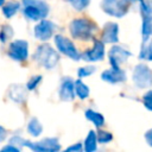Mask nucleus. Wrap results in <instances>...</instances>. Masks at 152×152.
<instances>
[{
    "label": "nucleus",
    "instance_id": "nucleus-1",
    "mask_svg": "<svg viewBox=\"0 0 152 152\" xmlns=\"http://www.w3.org/2000/svg\"><path fill=\"white\" fill-rule=\"evenodd\" d=\"M70 33L76 39H91L97 31V26L94 21L87 18H77L74 19L69 25Z\"/></svg>",
    "mask_w": 152,
    "mask_h": 152
},
{
    "label": "nucleus",
    "instance_id": "nucleus-2",
    "mask_svg": "<svg viewBox=\"0 0 152 152\" xmlns=\"http://www.w3.org/2000/svg\"><path fill=\"white\" fill-rule=\"evenodd\" d=\"M33 59L46 69H53L59 61V55L52 46L42 44L34 51Z\"/></svg>",
    "mask_w": 152,
    "mask_h": 152
},
{
    "label": "nucleus",
    "instance_id": "nucleus-3",
    "mask_svg": "<svg viewBox=\"0 0 152 152\" xmlns=\"http://www.w3.org/2000/svg\"><path fill=\"white\" fill-rule=\"evenodd\" d=\"M24 10L23 13L26 19L37 21L48 17L49 6L43 0H23Z\"/></svg>",
    "mask_w": 152,
    "mask_h": 152
},
{
    "label": "nucleus",
    "instance_id": "nucleus-4",
    "mask_svg": "<svg viewBox=\"0 0 152 152\" xmlns=\"http://www.w3.org/2000/svg\"><path fill=\"white\" fill-rule=\"evenodd\" d=\"M101 8L104 13L116 18H121L128 12V5L125 0H102Z\"/></svg>",
    "mask_w": 152,
    "mask_h": 152
},
{
    "label": "nucleus",
    "instance_id": "nucleus-5",
    "mask_svg": "<svg viewBox=\"0 0 152 152\" xmlns=\"http://www.w3.org/2000/svg\"><path fill=\"white\" fill-rule=\"evenodd\" d=\"M25 147H28L36 152H57L61 150V144L57 138H45L39 141H27Z\"/></svg>",
    "mask_w": 152,
    "mask_h": 152
},
{
    "label": "nucleus",
    "instance_id": "nucleus-6",
    "mask_svg": "<svg viewBox=\"0 0 152 152\" xmlns=\"http://www.w3.org/2000/svg\"><path fill=\"white\" fill-rule=\"evenodd\" d=\"M133 82L139 88L152 86V70L145 64H138L133 70Z\"/></svg>",
    "mask_w": 152,
    "mask_h": 152
},
{
    "label": "nucleus",
    "instance_id": "nucleus-7",
    "mask_svg": "<svg viewBox=\"0 0 152 152\" xmlns=\"http://www.w3.org/2000/svg\"><path fill=\"white\" fill-rule=\"evenodd\" d=\"M55 44L57 46V50L59 52H62L63 55L70 57L71 59H75V61H78L81 58V55L78 53L76 46L74 45V43L68 39L66 37L64 36H61V34H57L55 36Z\"/></svg>",
    "mask_w": 152,
    "mask_h": 152
},
{
    "label": "nucleus",
    "instance_id": "nucleus-8",
    "mask_svg": "<svg viewBox=\"0 0 152 152\" xmlns=\"http://www.w3.org/2000/svg\"><path fill=\"white\" fill-rule=\"evenodd\" d=\"M7 53L12 59H14L17 62L26 61L28 57V43L23 39L13 40L10 44Z\"/></svg>",
    "mask_w": 152,
    "mask_h": 152
},
{
    "label": "nucleus",
    "instance_id": "nucleus-9",
    "mask_svg": "<svg viewBox=\"0 0 152 152\" xmlns=\"http://www.w3.org/2000/svg\"><path fill=\"white\" fill-rule=\"evenodd\" d=\"M132 53L124 49L122 46H119V45H114L109 52H108V57H109V63L112 65V68H120V65L126 62L128 59V57L131 56Z\"/></svg>",
    "mask_w": 152,
    "mask_h": 152
},
{
    "label": "nucleus",
    "instance_id": "nucleus-10",
    "mask_svg": "<svg viewBox=\"0 0 152 152\" xmlns=\"http://www.w3.org/2000/svg\"><path fill=\"white\" fill-rule=\"evenodd\" d=\"M55 28H56V25L52 21H50V20L44 18L36 25V27H34V37L37 39H39V40H43V42L48 40V39H50L52 37Z\"/></svg>",
    "mask_w": 152,
    "mask_h": 152
},
{
    "label": "nucleus",
    "instance_id": "nucleus-11",
    "mask_svg": "<svg viewBox=\"0 0 152 152\" xmlns=\"http://www.w3.org/2000/svg\"><path fill=\"white\" fill-rule=\"evenodd\" d=\"M103 56H104V45H103V42L102 40H94L93 48L81 55V57L84 61H88V62H99V61H102L103 59Z\"/></svg>",
    "mask_w": 152,
    "mask_h": 152
},
{
    "label": "nucleus",
    "instance_id": "nucleus-12",
    "mask_svg": "<svg viewBox=\"0 0 152 152\" xmlns=\"http://www.w3.org/2000/svg\"><path fill=\"white\" fill-rule=\"evenodd\" d=\"M101 78L110 84L121 83L126 81V72L120 68H112V69L104 70L101 74Z\"/></svg>",
    "mask_w": 152,
    "mask_h": 152
},
{
    "label": "nucleus",
    "instance_id": "nucleus-13",
    "mask_svg": "<svg viewBox=\"0 0 152 152\" xmlns=\"http://www.w3.org/2000/svg\"><path fill=\"white\" fill-rule=\"evenodd\" d=\"M119 40V26L116 23L109 21L103 26L102 42L103 43H116Z\"/></svg>",
    "mask_w": 152,
    "mask_h": 152
},
{
    "label": "nucleus",
    "instance_id": "nucleus-14",
    "mask_svg": "<svg viewBox=\"0 0 152 152\" xmlns=\"http://www.w3.org/2000/svg\"><path fill=\"white\" fill-rule=\"evenodd\" d=\"M59 97L63 101H71L75 97L74 81L70 77H65L62 80L61 88H59Z\"/></svg>",
    "mask_w": 152,
    "mask_h": 152
},
{
    "label": "nucleus",
    "instance_id": "nucleus-15",
    "mask_svg": "<svg viewBox=\"0 0 152 152\" xmlns=\"http://www.w3.org/2000/svg\"><path fill=\"white\" fill-rule=\"evenodd\" d=\"M8 96H10L13 101H15V102H18V103H23V102H25L26 99H27V93H26V89L23 88L21 86L14 84V86H12V87L8 89Z\"/></svg>",
    "mask_w": 152,
    "mask_h": 152
},
{
    "label": "nucleus",
    "instance_id": "nucleus-16",
    "mask_svg": "<svg viewBox=\"0 0 152 152\" xmlns=\"http://www.w3.org/2000/svg\"><path fill=\"white\" fill-rule=\"evenodd\" d=\"M142 42H146L150 39V36L152 34V14H147V13H142Z\"/></svg>",
    "mask_w": 152,
    "mask_h": 152
},
{
    "label": "nucleus",
    "instance_id": "nucleus-17",
    "mask_svg": "<svg viewBox=\"0 0 152 152\" xmlns=\"http://www.w3.org/2000/svg\"><path fill=\"white\" fill-rule=\"evenodd\" d=\"M84 115H86V118L89 120V121H91L96 127H102L103 125H104V118H103V115L101 114V113H99V112H95V110H93V109H87L86 112H84Z\"/></svg>",
    "mask_w": 152,
    "mask_h": 152
},
{
    "label": "nucleus",
    "instance_id": "nucleus-18",
    "mask_svg": "<svg viewBox=\"0 0 152 152\" xmlns=\"http://www.w3.org/2000/svg\"><path fill=\"white\" fill-rule=\"evenodd\" d=\"M74 88H75V95L78 99L84 100L89 96V88L82 80H76L74 82Z\"/></svg>",
    "mask_w": 152,
    "mask_h": 152
},
{
    "label": "nucleus",
    "instance_id": "nucleus-19",
    "mask_svg": "<svg viewBox=\"0 0 152 152\" xmlns=\"http://www.w3.org/2000/svg\"><path fill=\"white\" fill-rule=\"evenodd\" d=\"M83 148L87 152H93L97 148V137L94 131H90L88 133V135L84 140V144H83Z\"/></svg>",
    "mask_w": 152,
    "mask_h": 152
},
{
    "label": "nucleus",
    "instance_id": "nucleus-20",
    "mask_svg": "<svg viewBox=\"0 0 152 152\" xmlns=\"http://www.w3.org/2000/svg\"><path fill=\"white\" fill-rule=\"evenodd\" d=\"M27 132L32 135V137H38L42 134L43 132V126L40 124V121L37 118H32L30 119L28 124H27Z\"/></svg>",
    "mask_w": 152,
    "mask_h": 152
},
{
    "label": "nucleus",
    "instance_id": "nucleus-21",
    "mask_svg": "<svg viewBox=\"0 0 152 152\" xmlns=\"http://www.w3.org/2000/svg\"><path fill=\"white\" fill-rule=\"evenodd\" d=\"M20 8V2L18 1H10L2 5V13L6 18H11L13 17Z\"/></svg>",
    "mask_w": 152,
    "mask_h": 152
},
{
    "label": "nucleus",
    "instance_id": "nucleus-22",
    "mask_svg": "<svg viewBox=\"0 0 152 152\" xmlns=\"http://www.w3.org/2000/svg\"><path fill=\"white\" fill-rule=\"evenodd\" d=\"M139 58L152 61V40L142 42V46L139 53Z\"/></svg>",
    "mask_w": 152,
    "mask_h": 152
},
{
    "label": "nucleus",
    "instance_id": "nucleus-23",
    "mask_svg": "<svg viewBox=\"0 0 152 152\" xmlns=\"http://www.w3.org/2000/svg\"><path fill=\"white\" fill-rule=\"evenodd\" d=\"M13 36V30L10 25H4L0 30V42L1 43H6L10 38H12Z\"/></svg>",
    "mask_w": 152,
    "mask_h": 152
},
{
    "label": "nucleus",
    "instance_id": "nucleus-24",
    "mask_svg": "<svg viewBox=\"0 0 152 152\" xmlns=\"http://www.w3.org/2000/svg\"><path fill=\"white\" fill-rule=\"evenodd\" d=\"M96 137H97V142H100V144H107V142L112 141V139H113L112 133H109L107 131H99L96 133Z\"/></svg>",
    "mask_w": 152,
    "mask_h": 152
},
{
    "label": "nucleus",
    "instance_id": "nucleus-25",
    "mask_svg": "<svg viewBox=\"0 0 152 152\" xmlns=\"http://www.w3.org/2000/svg\"><path fill=\"white\" fill-rule=\"evenodd\" d=\"M40 81H42V76H40V75H34V76H32V77L27 81V83H26V89H27V90H34V89L38 87V84L40 83Z\"/></svg>",
    "mask_w": 152,
    "mask_h": 152
},
{
    "label": "nucleus",
    "instance_id": "nucleus-26",
    "mask_svg": "<svg viewBox=\"0 0 152 152\" xmlns=\"http://www.w3.org/2000/svg\"><path fill=\"white\" fill-rule=\"evenodd\" d=\"M94 71H95V66H93V65H86V66L80 68L78 71H77V74H78V77L80 78H83V77L90 76Z\"/></svg>",
    "mask_w": 152,
    "mask_h": 152
},
{
    "label": "nucleus",
    "instance_id": "nucleus-27",
    "mask_svg": "<svg viewBox=\"0 0 152 152\" xmlns=\"http://www.w3.org/2000/svg\"><path fill=\"white\" fill-rule=\"evenodd\" d=\"M140 10L142 13L152 14V0H139Z\"/></svg>",
    "mask_w": 152,
    "mask_h": 152
},
{
    "label": "nucleus",
    "instance_id": "nucleus-28",
    "mask_svg": "<svg viewBox=\"0 0 152 152\" xmlns=\"http://www.w3.org/2000/svg\"><path fill=\"white\" fill-rule=\"evenodd\" d=\"M90 0H71V4H72V7L76 10V11H82L84 10L88 5H89Z\"/></svg>",
    "mask_w": 152,
    "mask_h": 152
},
{
    "label": "nucleus",
    "instance_id": "nucleus-29",
    "mask_svg": "<svg viewBox=\"0 0 152 152\" xmlns=\"http://www.w3.org/2000/svg\"><path fill=\"white\" fill-rule=\"evenodd\" d=\"M10 144H12V145H15V146H18V147H25V144H26V139H24V138H21V137H19V135H14V137H12L11 139H10Z\"/></svg>",
    "mask_w": 152,
    "mask_h": 152
},
{
    "label": "nucleus",
    "instance_id": "nucleus-30",
    "mask_svg": "<svg viewBox=\"0 0 152 152\" xmlns=\"http://www.w3.org/2000/svg\"><path fill=\"white\" fill-rule=\"evenodd\" d=\"M142 102H144V106L148 110H152V90H148L146 94H144Z\"/></svg>",
    "mask_w": 152,
    "mask_h": 152
},
{
    "label": "nucleus",
    "instance_id": "nucleus-31",
    "mask_svg": "<svg viewBox=\"0 0 152 152\" xmlns=\"http://www.w3.org/2000/svg\"><path fill=\"white\" fill-rule=\"evenodd\" d=\"M83 150V146L80 144V142H77V144H75V145H71V146H69L68 148H66V151H72V152H81Z\"/></svg>",
    "mask_w": 152,
    "mask_h": 152
},
{
    "label": "nucleus",
    "instance_id": "nucleus-32",
    "mask_svg": "<svg viewBox=\"0 0 152 152\" xmlns=\"http://www.w3.org/2000/svg\"><path fill=\"white\" fill-rule=\"evenodd\" d=\"M1 151H13V152H18V151H20V147H18V146H15V145H12V144H8L7 146H5V147H2L1 148Z\"/></svg>",
    "mask_w": 152,
    "mask_h": 152
},
{
    "label": "nucleus",
    "instance_id": "nucleus-33",
    "mask_svg": "<svg viewBox=\"0 0 152 152\" xmlns=\"http://www.w3.org/2000/svg\"><path fill=\"white\" fill-rule=\"evenodd\" d=\"M145 139H146V142H147L150 146H152V128L148 129V131L145 133Z\"/></svg>",
    "mask_w": 152,
    "mask_h": 152
},
{
    "label": "nucleus",
    "instance_id": "nucleus-34",
    "mask_svg": "<svg viewBox=\"0 0 152 152\" xmlns=\"http://www.w3.org/2000/svg\"><path fill=\"white\" fill-rule=\"evenodd\" d=\"M6 129L2 127V126H0V141H2L5 138H6Z\"/></svg>",
    "mask_w": 152,
    "mask_h": 152
},
{
    "label": "nucleus",
    "instance_id": "nucleus-35",
    "mask_svg": "<svg viewBox=\"0 0 152 152\" xmlns=\"http://www.w3.org/2000/svg\"><path fill=\"white\" fill-rule=\"evenodd\" d=\"M5 4V0H0V6H2Z\"/></svg>",
    "mask_w": 152,
    "mask_h": 152
},
{
    "label": "nucleus",
    "instance_id": "nucleus-36",
    "mask_svg": "<svg viewBox=\"0 0 152 152\" xmlns=\"http://www.w3.org/2000/svg\"><path fill=\"white\" fill-rule=\"evenodd\" d=\"M125 1H127V2H133V1H135V0H125Z\"/></svg>",
    "mask_w": 152,
    "mask_h": 152
},
{
    "label": "nucleus",
    "instance_id": "nucleus-37",
    "mask_svg": "<svg viewBox=\"0 0 152 152\" xmlns=\"http://www.w3.org/2000/svg\"><path fill=\"white\" fill-rule=\"evenodd\" d=\"M70 1H71V0H70Z\"/></svg>",
    "mask_w": 152,
    "mask_h": 152
}]
</instances>
